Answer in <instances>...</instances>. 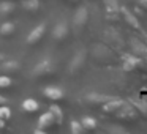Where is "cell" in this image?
<instances>
[{
  "mask_svg": "<svg viewBox=\"0 0 147 134\" xmlns=\"http://www.w3.org/2000/svg\"><path fill=\"white\" fill-rule=\"evenodd\" d=\"M114 115L117 118H120V120H136V118L139 117V112H138L130 103H127V104H125L120 111L115 112Z\"/></svg>",
  "mask_w": 147,
  "mask_h": 134,
  "instance_id": "1",
  "label": "cell"
},
{
  "mask_svg": "<svg viewBox=\"0 0 147 134\" xmlns=\"http://www.w3.org/2000/svg\"><path fill=\"white\" fill-rule=\"evenodd\" d=\"M142 65V58L138 55H123V70L125 71H134L136 68H139Z\"/></svg>",
  "mask_w": 147,
  "mask_h": 134,
  "instance_id": "2",
  "label": "cell"
},
{
  "mask_svg": "<svg viewBox=\"0 0 147 134\" xmlns=\"http://www.w3.org/2000/svg\"><path fill=\"white\" fill-rule=\"evenodd\" d=\"M52 71H54V65H52L51 60H48V58H46V60L40 62V63L33 68V76H35V77L46 76V74L52 73Z\"/></svg>",
  "mask_w": 147,
  "mask_h": 134,
  "instance_id": "3",
  "label": "cell"
},
{
  "mask_svg": "<svg viewBox=\"0 0 147 134\" xmlns=\"http://www.w3.org/2000/svg\"><path fill=\"white\" fill-rule=\"evenodd\" d=\"M125 104H127V101H122V99L114 98V99H111V101H108V103H105V104H103V112H105V114L114 115L115 112L120 111Z\"/></svg>",
  "mask_w": 147,
  "mask_h": 134,
  "instance_id": "4",
  "label": "cell"
},
{
  "mask_svg": "<svg viewBox=\"0 0 147 134\" xmlns=\"http://www.w3.org/2000/svg\"><path fill=\"white\" fill-rule=\"evenodd\" d=\"M45 30H46V25H45V24H40V25H36L35 29H33L32 32L29 33V36H27V43H29V44H35V43H38L40 40L43 38V35H45Z\"/></svg>",
  "mask_w": 147,
  "mask_h": 134,
  "instance_id": "5",
  "label": "cell"
},
{
  "mask_svg": "<svg viewBox=\"0 0 147 134\" xmlns=\"http://www.w3.org/2000/svg\"><path fill=\"white\" fill-rule=\"evenodd\" d=\"M120 10V13H122V16H123V19L127 21V24H130L133 29H136V30H141V25H139V22H138V19H136V16H134L133 13H131L128 8H125V7H122V8H119Z\"/></svg>",
  "mask_w": 147,
  "mask_h": 134,
  "instance_id": "6",
  "label": "cell"
},
{
  "mask_svg": "<svg viewBox=\"0 0 147 134\" xmlns=\"http://www.w3.org/2000/svg\"><path fill=\"white\" fill-rule=\"evenodd\" d=\"M43 95L48 99H51V101H59V99L63 98V92H62L59 87H46V88L43 90Z\"/></svg>",
  "mask_w": 147,
  "mask_h": 134,
  "instance_id": "7",
  "label": "cell"
},
{
  "mask_svg": "<svg viewBox=\"0 0 147 134\" xmlns=\"http://www.w3.org/2000/svg\"><path fill=\"white\" fill-rule=\"evenodd\" d=\"M54 117H52L51 112H46V114H43L41 117L38 118V126L40 129H48V128L54 126Z\"/></svg>",
  "mask_w": 147,
  "mask_h": 134,
  "instance_id": "8",
  "label": "cell"
},
{
  "mask_svg": "<svg viewBox=\"0 0 147 134\" xmlns=\"http://www.w3.org/2000/svg\"><path fill=\"white\" fill-rule=\"evenodd\" d=\"M87 17H89V13H87V8L86 7H81L79 10L76 11V14H74V25L76 27H82L84 24H86Z\"/></svg>",
  "mask_w": 147,
  "mask_h": 134,
  "instance_id": "9",
  "label": "cell"
},
{
  "mask_svg": "<svg viewBox=\"0 0 147 134\" xmlns=\"http://www.w3.org/2000/svg\"><path fill=\"white\" fill-rule=\"evenodd\" d=\"M131 44H133V51H134V54H136L138 57L147 58V46H144L142 43H141L139 40H136V38L131 40Z\"/></svg>",
  "mask_w": 147,
  "mask_h": 134,
  "instance_id": "10",
  "label": "cell"
},
{
  "mask_svg": "<svg viewBox=\"0 0 147 134\" xmlns=\"http://www.w3.org/2000/svg\"><path fill=\"white\" fill-rule=\"evenodd\" d=\"M111 99H114V96H105V95H98V93H92V95L87 96V101L92 103V104H105Z\"/></svg>",
  "mask_w": 147,
  "mask_h": 134,
  "instance_id": "11",
  "label": "cell"
},
{
  "mask_svg": "<svg viewBox=\"0 0 147 134\" xmlns=\"http://www.w3.org/2000/svg\"><path fill=\"white\" fill-rule=\"evenodd\" d=\"M84 57H86V52H84V51L76 52V55L73 57V60H71V65H70V71H71V73H74V71H76L78 68H79L81 65H82Z\"/></svg>",
  "mask_w": 147,
  "mask_h": 134,
  "instance_id": "12",
  "label": "cell"
},
{
  "mask_svg": "<svg viewBox=\"0 0 147 134\" xmlns=\"http://www.w3.org/2000/svg\"><path fill=\"white\" fill-rule=\"evenodd\" d=\"M67 33H68V27L65 25V24H57L55 29H54V32H52V38L54 40H62V38L67 36Z\"/></svg>",
  "mask_w": 147,
  "mask_h": 134,
  "instance_id": "13",
  "label": "cell"
},
{
  "mask_svg": "<svg viewBox=\"0 0 147 134\" xmlns=\"http://www.w3.org/2000/svg\"><path fill=\"white\" fill-rule=\"evenodd\" d=\"M40 109V104H38V101H35V99H32V98H29V99H26V101L22 103V111L24 112H36Z\"/></svg>",
  "mask_w": 147,
  "mask_h": 134,
  "instance_id": "14",
  "label": "cell"
},
{
  "mask_svg": "<svg viewBox=\"0 0 147 134\" xmlns=\"http://www.w3.org/2000/svg\"><path fill=\"white\" fill-rule=\"evenodd\" d=\"M49 112H51L52 117H54L55 125H62V121H63V112H62V109L59 107V106L52 104L51 107H49Z\"/></svg>",
  "mask_w": 147,
  "mask_h": 134,
  "instance_id": "15",
  "label": "cell"
},
{
  "mask_svg": "<svg viewBox=\"0 0 147 134\" xmlns=\"http://www.w3.org/2000/svg\"><path fill=\"white\" fill-rule=\"evenodd\" d=\"M2 70L7 73H16L19 70V63L16 60H3L2 62Z\"/></svg>",
  "mask_w": 147,
  "mask_h": 134,
  "instance_id": "16",
  "label": "cell"
},
{
  "mask_svg": "<svg viewBox=\"0 0 147 134\" xmlns=\"http://www.w3.org/2000/svg\"><path fill=\"white\" fill-rule=\"evenodd\" d=\"M130 104H133V107L138 112H141L142 115H147V101H144V99H133Z\"/></svg>",
  "mask_w": 147,
  "mask_h": 134,
  "instance_id": "17",
  "label": "cell"
},
{
  "mask_svg": "<svg viewBox=\"0 0 147 134\" xmlns=\"http://www.w3.org/2000/svg\"><path fill=\"white\" fill-rule=\"evenodd\" d=\"M22 8L27 11H36L40 8V0H24Z\"/></svg>",
  "mask_w": 147,
  "mask_h": 134,
  "instance_id": "18",
  "label": "cell"
},
{
  "mask_svg": "<svg viewBox=\"0 0 147 134\" xmlns=\"http://www.w3.org/2000/svg\"><path fill=\"white\" fill-rule=\"evenodd\" d=\"M106 7V13H117L119 14V5L117 0H103Z\"/></svg>",
  "mask_w": 147,
  "mask_h": 134,
  "instance_id": "19",
  "label": "cell"
},
{
  "mask_svg": "<svg viewBox=\"0 0 147 134\" xmlns=\"http://www.w3.org/2000/svg\"><path fill=\"white\" fill-rule=\"evenodd\" d=\"M81 125H82L84 129H95L96 128V120L92 117H84L81 120Z\"/></svg>",
  "mask_w": 147,
  "mask_h": 134,
  "instance_id": "20",
  "label": "cell"
},
{
  "mask_svg": "<svg viewBox=\"0 0 147 134\" xmlns=\"http://www.w3.org/2000/svg\"><path fill=\"white\" fill-rule=\"evenodd\" d=\"M14 24L13 22H3L2 25H0V33L2 35H5V36H8V35H11V33L14 32Z\"/></svg>",
  "mask_w": 147,
  "mask_h": 134,
  "instance_id": "21",
  "label": "cell"
},
{
  "mask_svg": "<svg viewBox=\"0 0 147 134\" xmlns=\"http://www.w3.org/2000/svg\"><path fill=\"white\" fill-rule=\"evenodd\" d=\"M14 8H16V5L11 3V2H2L0 3V13L2 14H10L14 11Z\"/></svg>",
  "mask_w": 147,
  "mask_h": 134,
  "instance_id": "22",
  "label": "cell"
},
{
  "mask_svg": "<svg viewBox=\"0 0 147 134\" xmlns=\"http://www.w3.org/2000/svg\"><path fill=\"white\" fill-rule=\"evenodd\" d=\"M70 128H71V133H73V134H82V133H84V128H82V125H81L78 120H71V125H70Z\"/></svg>",
  "mask_w": 147,
  "mask_h": 134,
  "instance_id": "23",
  "label": "cell"
},
{
  "mask_svg": "<svg viewBox=\"0 0 147 134\" xmlns=\"http://www.w3.org/2000/svg\"><path fill=\"white\" fill-rule=\"evenodd\" d=\"M10 117H11V111H10V107H7L5 104H2V106H0V118H3V120L7 121Z\"/></svg>",
  "mask_w": 147,
  "mask_h": 134,
  "instance_id": "24",
  "label": "cell"
},
{
  "mask_svg": "<svg viewBox=\"0 0 147 134\" xmlns=\"http://www.w3.org/2000/svg\"><path fill=\"white\" fill-rule=\"evenodd\" d=\"M11 84H13V80L8 76H0V88H8Z\"/></svg>",
  "mask_w": 147,
  "mask_h": 134,
  "instance_id": "25",
  "label": "cell"
},
{
  "mask_svg": "<svg viewBox=\"0 0 147 134\" xmlns=\"http://www.w3.org/2000/svg\"><path fill=\"white\" fill-rule=\"evenodd\" d=\"M108 131L109 133H127V131H125V128H122V126H109L108 128Z\"/></svg>",
  "mask_w": 147,
  "mask_h": 134,
  "instance_id": "26",
  "label": "cell"
},
{
  "mask_svg": "<svg viewBox=\"0 0 147 134\" xmlns=\"http://www.w3.org/2000/svg\"><path fill=\"white\" fill-rule=\"evenodd\" d=\"M5 103H7V98L0 95V106H2V104H5Z\"/></svg>",
  "mask_w": 147,
  "mask_h": 134,
  "instance_id": "27",
  "label": "cell"
},
{
  "mask_svg": "<svg viewBox=\"0 0 147 134\" xmlns=\"http://www.w3.org/2000/svg\"><path fill=\"white\" fill-rule=\"evenodd\" d=\"M2 128H5V120L3 118H0V129H2Z\"/></svg>",
  "mask_w": 147,
  "mask_h": 134,
  "instance_id": "28",
  "label": "cell"
},
{
  "mask_svg": "<svg viewBox=\"0 0 147 134\" xmlns=\"http://www.w3.org/2000/svg\"><path fill=\"white\" fill-rule=\"evenodd\" d=\"M5 60V55L3 54H0V62H3Z\"/></svg>",
  "mask_w": 147,
  "mask_h": 134,
  "instance_id": "29",
  "label": "cell"
},
{
  "mask_svg": "<svg viewBox=\"0 0 147 134\" xmlns=\"http://www.w3.org/2000/svg\"><path fill=\"white\" fill-rule=\"evenodd\" d=\"M73 2H74V0H73Z\"/></svg>",
  "mask_w": 147,
  "mask_h": 134,
  "instance_id": "30",
  "label": "cell"
}]
</instances>
